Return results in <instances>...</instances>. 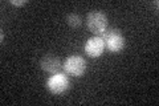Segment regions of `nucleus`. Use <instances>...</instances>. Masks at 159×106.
Masks as SVG:
<instances>
[{"instance_id":"nucleus-1","label":"nucleus","mask_w":159,"mask_h":106,"mask_svg":"<svg viewBox=\"0 0 159 106\" xmlns=\"http://www.w3.org/2000/svg\"><path fill=\"white\" fill-rule=\"evenodd\" d=\"M101 37L105 43V48L111 53H118L125 48L126 39L119 29H106Z\"/></svg>"},{"instance_id":"nucleus-2","label":"nucleus","mask_w":159,"mask_h":106,"mask_svg":"<svg viewBox=\"0 0 159 106\" xmlns=\"http://www.w3.org/2000/svg\"><path fill=\"white\" fill-rule=\"evenodd\" d=\"M86 27L96 36H102L107 29V17L101 11H92L86 15Z\"/></svg>"},{"instance_id":"nucleus-3","label":"nucleus","mask_w":159,"mask_h":106,"mask_svg":"<svg viewBox=\"0 0 159 106\" xmlns=\"http://www.w3.org/2000/svg\"><path fill=\"white\" fill-rule=\"evenodd\" d=\"M70 80L66 76V73H61L58 72L56 74H52L47 81V88L52 94H64L70 89Z\"/></svg>"},{"instance_id":"nucleus-4","label":"nucleus","mask_w":159,"mask_h":106,"mask_svg":"<svg viewBox=\"0 0 159 106\" xmlns=\"http://www.w3.org/2000/svg\"><path fill=\"white\" fill-rule=\"evenodd\" d=\"M64 72L73 77H82L86 72V61L85 58L77 54L69 56L65 61L62 62Z\"/></svg>"},{"instance_id":"nucleus-5","label":"nucleus","mask_w":159,"mask_h":106,"mask_svg":"<svg viewBox=\"0 0 159 106\" xmlns=\"http://www.w3.org/2000/svg\"><path fill=\"white\" fill-rule=\"evenodd\" d=\"M40 68H41L45 73H49V74H56L58 72H61L62 69V62L60 57L54 56L52 53H47L40 58Z\"/></svg>"},{"instance_id":"nucleus-6","label":"nucleus","mask_w":159,"mask_h":106,"mask_svg":"<svg viewBox=\"0 0 159 106\" xmlns=\"http://www.w3.org/2000/svg\"><path fill=\"white\" fill-rule=\"evenodd\" d=\"M103 50H105V43L101 36H94L92 39H89L85 44V52L88 56H90L93 58L101 57Z\"/></svg>"},{"instance_id":"nucleus-7","label":"nucleus","mask_w":159,"mask_h":106,"mask_svg":"<svg viewBox=\"0 0 159 106\" xmlns=\"http://www.w3.org/2000/svg\"><path fill=\"white\" fill-rule=\"evenodd\" d=\"M65 20H66V24L70 28H78V27H81V24H82V19L78 13H69V15H66Z\"/></svg>"},{"instance_id":"nucleus-8","label":"nucleus","mask_w":159,"mask_h":106,"mask_svg":"<svg viewBox=\"0 0 159 106\" xmlns=\"http://www.w3.org/2000/svg\"><path fill=\"white\" fill-rule=\"evenodd\" d=\"M28 2L27 0H11V4L12 6H16V7H21L24 4H27Z\"/></svg>"}]
</instances>
